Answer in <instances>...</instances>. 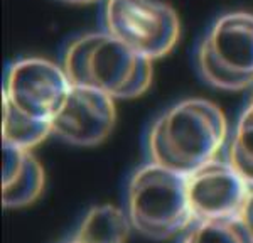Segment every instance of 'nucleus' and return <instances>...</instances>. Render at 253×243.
Instances as JSON below:
<instances>
[{"label": "nucleus", "mask_w": 253, "mask_h": 243, "mask_svg": "<svg viewBox=\"0 0 253 243\" xmlns=\"http://www.w3.org/2000/svg\"><path fill=\"white\" fill-rule=\"evenodd\" d=\"M2 140L3 145L14 149L31 151L49 135L52 127L49 120H39L27 113L17 110L10 103L2 100Z\"/></svg>", "instance_id": "nucleus-11"}, {"label": "nucleus", "mask_w": 253, "mask_h": 243, "mask_svg": "<svg viewBox=\"0 0 253 243\" xmlns=\"http://www.w3.org/2000/svg\"><path fill=\"white\" fill-rule=\"evenodd\" d=\"M61 2L75 3V5H84V3H93V2H96V0H61Z\"/></svg>", "instance_id": "nucleus-15"}, {"label": "nucleus", "mask_w": 253, "mask_h": 243, "mask_svg": "<svg viewBox=\"0 0 253 243\" xmlns=\"http://www.w3.org/2000/svg\"><path fill=\"white\" fill-rule=\"evenodd\" d=\"M117 122L115 100L105 93L73 84L58 115L52 119V135L78 147L101 144Z\"/></svg>", "instance_id": "nucleus-8"}, {"label": "nucleus", "mask_w": 253, "mask_h": 243, "mask_svg": "<svg viewBox=\"0 0 253 243\" xmlns=\"http://www.w3.org/2000/svg\"><path fill=\"white\" fill-rule=\"evenodd\" d=\"M46 176L31 151L3 145L2 202L5 208H24L38 201L44 191Z\"/></svg>", "instance_id": "nucleus-9"}, {"label": "nucleus", "mask_w": 253, "mask_h": 243, "mask_svg": "<svg viewBox=\"0 0 253 243\" xmlns=\"http://www.w3.org/2000/svg\"><path fill=\"white\" fill-rule=\"evenodd\" d=\"M152 63L108 32H88L73 39L61 66L71 84L117 98H137L152 84Z\"/></svg>", "instance_id": "nucleus-2"}, {"label": "nucleus", "mask_w": 253, "mask_h": 243, "mask_svg": "<svg viewBox=\"0 0 253 243\" xmlns=\"http://www.w3.org/2000/svg\"><path fill=\"white\" fill-rule=\"evenodd\" d=\"M124 209L132 228L150 240L172 238L194 221L186 176L150 161L130 176Z\"/></svg>", "instance_id": "nucleus-3"}, {"label": "nucleus", "mask_w": 253, "mask_h": 243, "mask_svg": "<svg viewBox=\"0 0 253 243\" xmlns=\"http://www.w3.org/2000/svg\"><path fill=\"white\" fill-rule=\"evenodd\" d=\"M228 137V120L218 105L187 98L170 105L152 122L145 149L150 162L189 176L218 157Z\"/></svg>", "instance_id": "nucleus-1"}, {"label": "nucleus", "mask_w": 253, "mask_h": 243, "mask_svg": "<svg viewBox=\"0 0 253 243\" xmlns=\"http://www.w3.org/2000/svg\"><path fill=\"white\" fill-rule=\"evenodd\" d=\"M226 161L253 188V101L240 113L226 147Z\"/></svg>", "instance_id": "nucleus-12"}, {"label": "nucleus", "mask_w": 253, "mask_h": 243, "mask_svg": "<svg viewBox=\"0 0 253 243\" xmlns=\"http://www.w3.org/2000/svg\"><path fill=\"white\" fill-rule=\"evenodd\" d=\"M196 68L210 86L242 91L253 84V14L228 12L211 24L196 49Z\"/></svg>", "instance_id": "nucleus-4"}, {"label": "nucleus", "mask_w": 253, "mask_h": 243, "mask_svg": "<svg viewBox=\"0 0 253 243\" xmlns=\"http://www.w3.org/2000/svg\"><path fill=\"white\" fill-rule=\"evenodd\" d=\"M64 243H81V242H78V240H75V238H71L69 242H64Z\"/></svg>", "instance_id": "nucleus-16"}, {"label": "nucleus", "mask_w": 253, "mask_h": 243, "mask_svg": "<svg viewBox=\"0 0 253 243\" xmlns=\"http://www.w3.org/2000/svg\"><path fill=\"white\" fill-rule=\"evenodd\" d=\"M179 243H253V235L240 218L194 220L181 233Z\"/></svg>", "instance_id": "nucleus-13"}, {"label": "nucleus", "mask_w": 253, "mask_h": 243, "mask_svg": "<svg viewBox=\"0 0 253 243\" xmlns=\"http://www.w3.org/2000/svg\"><path fill=\"white\" fill-rule=\"evenodd\" d=\"M71 86L61 64L44 58H22L7 68L2 100L34 119L52 122Z\"/></svg>", "instance_id": "nucleus-6"}, {"label": "nucleus", "mask_w": 253, "mask_h": 243, "mask_svg": "<svg viewBox=\"0 0 253 243\" xmlns=\"http://www.w3.org/2000/svg\"><path fill=\"white\" fill-rule=\"evenodd\" d=\"M240 220H242L243 225L248 228V232L253 235V188H252V191H250V196H248L247 204H245L243 213H242V216H240Z\"/></svg>", "instance_id": "nucleus-14"}, {"label": "nucleus", "mask_w": 253, "mask_h": 243, "mask_svg": "<svg viewBox=\"0 0 253 243\" xmlns=\"http://www.w3.org/2000/svg\"><path fill=\"white\" fill-rule=\"evenodd\" d=\"M103 27L150 61L169 54L181 36L177 14L161 0H105Z\"/></svg>", "instance_id": "nucleus-5"}, {"label": "nucleus", "mask_w": 253, "mask_h": 243, "mask_svg": "<svg viewBox=\"0 0 253 243\" xmlns=\"http://www.w3.org/2000/svg\"><path fill=\"white\" fill-rule=\"evenodd\" d=\"M187 198L194 220L240 218L252 186L226 159H213L186 176Z\"/></svg>", "instance_id": "nucleus-7"}, {"label": "nucleus", "mask_w": 253, "mask_h": 243, "mask_svg": "<svg viewBox=\"0 0 253 243\" xmlns=\"http://www.w3.org/2000/svg\"><path fill=\"white\" fill-rule=\"evenodd\" d=\"M132 230L124 208L100 204L88 209L81 218L73 238L81 243H125Z\"/></svg>", "instance_id": "nucleus-10"}]
</instances>
